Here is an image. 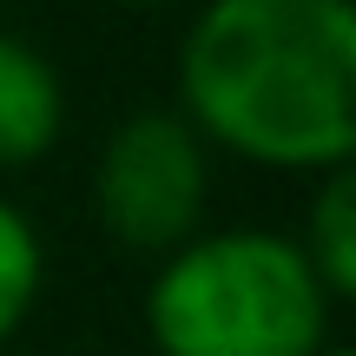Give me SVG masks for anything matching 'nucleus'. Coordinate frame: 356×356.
Returning <instances> with one entry per match:
<instances>
[{"label":"nucleus","instance_id":"obj_1","mask_svg":"<svg viewBox=\"0 0 356 356\" xmlns=\"http://www.w3.org/2000/svg\"><path fill=\"white\" fill-rule=\"evenodd\" d=\"M178 99L198 139L284 172H337L356 145L350 0H211L178 47Z\"/></svg>","mask_w":356,"mask_h":356},{"label":"nucleus","instance_id":"obj_2","mask_svg":"<svg viewBox=\"0 0 356 356\" xmlns=\"http://www.w3.org/2000/svg\"><path fill=\"white\" fill-rule=\"evenodd\" d=\"M145 330L165 356H317L330 291L284 231H198L152 277Z\"/></svg>","mask_w":356,"mask_h":356},{"label":"nucleus","instance_id":"obj_3","mask_svg":"<svg viewBox=\"0 0 356 356\" xmlns=\"http://www.w3.org/2000/svg\"><path fill=\"white\" fill-rule=\"evenodd\" d=\"M204 139L178 113H132L113 126L92 172L99 225L132 251H178L204 211Z\"/></svg>","mask_w":356,"mask_h":356},{"label":"nucleus","instance_id":"obj_4","mask_svg":"<svg viewBox=\"0 0 356 356\" xmlns=\"http://www.w3.org/2000/svg\"><path fill=\"white\" fill-rule=\"evenodd\" d=\"M66 92L40 47L20 33H0V165H26L60 139Z\"/></svg>","mask_w":356,"mask_h":356},{"label":"nucleus","instance_id":"obj_5","mask_svg":"<svg viewBox=\"0 0 356 356\" xmlns=\"http://www.w3.org/2000/svg\"><path fill=\"white\" fill-rule=\"evenodd\" d=\"M304 257L323 291H356V178L337 165L304 225Z\"/></svg>","mask_w":356,"mask_h":356},{"label":"nucleus","instance_id":"obj_6","mask_svg":"<svg viewBox=\"0 0 356 356\" xmlns=\"http://www.w3.org/2000/svg\"><path fill=\"white\" fill-rule=\"evenodd\" d=\"M40 297V238L7 198H0V343L20 330V317Z\"/></svg>","mask_w":356,"mask_h":356},{"label":"nucleus","instance_id":"obj_7","mask_svg":"<svg viewBox=\"0 0 356 356\" xmlns=\"http://www.w3.org/2000/svg\"><path fill=\"white\" fill-rule=\"evenodd\" d=\"M126 7H165V0H126Z\"/></svg>","mask_w":356,"mask_h":356},{"label":"nucleus","instance_id":"obj_8","mask_svg":"<svg viewBox=\"0 0 356 356\" xmlns=\"http://www.w3.org/2000/svg\"><path fill=\"white\" fill-rule=\"evenodd\" d=\"M317 356H350V350H330V343H323V350H317Z\"/></svg>","mask_w":356,"mask_h":356}]
</instances>
